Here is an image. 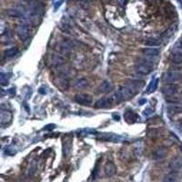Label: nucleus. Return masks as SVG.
Returning a JSON list of instances; mask_svg holds the SVG:
<instances>
[{
	"label": "nucleus",
	"mask_w": 182,
	"mask_h": 182,
	"mask_svg": "<svg viewBox=\"0 0 182 182\" xmlns=\"http://www.w3.org/2000/svg\"><path fill=\"white\" fill-rule=\"evenodd\" d=\"M167 153H168V151L165 148H159L153 152L152 158L155 160H161L166 158Z\"/></svg>",
	"instance_id": "nucleus-9"
},
{
	"label": "nucleus",
	"mask_w": 182,
	"mask_h": 182,
	"mask_svg": "<svg viewBox=\"0 0 182 182\" xmlns=\"http://www.w3.org/2000/svg\"><path fill=\"white\" fill-rule=\"evenodd\" d=\"M88 85V82L86 79H79V81L76 83V88H79V89H83V88H87Z\"/></svg>",
	"instance_id": "nucleus-20"
},
{
	"label": "nucleus",
	"mask_w": 182,
	"mask_h": 182,
	"mask_svg": "<svg viewBox=\"0 0 182 182\" xmlns=\"http://www.w3.org/2000/svg\"><path fill=\"white\" fill-rule=\"evenodd\" d=\"M135 69L141 75H148L153 70V63L148 59H140L136 64Z\"/></svg>",
	"instance_id": "nucleus-2"
},
{
	"label": "nucleus",
	"mask_w": 182,
	"mask_h": 182,
	"mask_svg": "<svg viewBox=\"0 0 182 182\" xmlns=\"http://www.w3.org/2000/svg\"><path fill=\"white\" fill-rule=\"evenodd\" d=\"M179 44H180V46H182V39H181V40H180V42H179Z\"/></svg>",
	"instance_id": "nucleus-29"
},
{
	"label": "nucleus",
	"mask_w": 182,
	"mask_h": 182,
	"mask_svg": "<svg viewBox=\"0 0 182 182\" xmlns=\"http://www.w3.org/2000/svg\"><path fill=\"white\" fill-rule=\"evenodd\" d=\"M180 127H181V129H182V121L180 122Z\"/></svg>",
	"instance_id": "nucleus-30"
},
{
	"label": "nucleus",
	"mask_w": 182,
	"mask_h": 182,
	"mask_svg": "<svg viewBox=\"0 0 182 182\" xmlns=\"http://www.w3.org/2000/svg\"><path fill=\"white\" fill-rule=\"evenodd\" d=\"M140 104H143V103H146V99H143V100H141L140 102H139Z\"/></svg>",
	"instance_id": "nucleus-28"
},
{
	"label": "nucleus",
	"mask_w": 182,
	"mask_h": 182,
	"mask_svg": "<svg viewBox=\"0 0 182 182\" xmlns=\"http://www.w3.org/2000/svg\"><path fill=\"white\" fill-rule=\"evenodd\" d=\"M152 113H153V111H152L150 109H147L144 111V115H145L146 117H149V116H151Z\"/></svg>",
	"instance_id": "nucleus-26"
},
{
	"label": "nucleus",
	"mask_w": 182,
	"mask_h": 182,
	"mask_svg": "<svg viewBox=\"0 0 182 182\" xmlns=\"http://www.w3.org/2000/svg\"><path fill=\"white\" fill-rule=\"evenodd\" d=\"M114 102L113 97H102L95 103L96 109H105L112 105Z\"/></svg>",
	"instance_id": "nucleus-6"
},
{
	"label": "nucleus",
	"mask_w": 182,
	"mask_h": 182,
	"mask_svg": "<svg viewBox=\"0 0 182 182\" xmlns=\"http://www.w3.org/2000/svg\"><path fill=\"white\" fill-rule=\"evenodd\" d=\"M75 100L79 105H90L92 103V97L88 94H77L75 97Z\"/></svg>",
	"instance_id": "nucleus-5"
},
{
	"label": "nucleus",
	"mask_w": 182,
	"mask_h": 182,
	"mask_svg": "<svg viewBox=\"0 0 182 182\" xmlns=\"http://www.w3.org/2000/svg\"><path fill=\"white\" fill-rule=\"evenodd\" d=\"M170 60L175 64L182 63V46L180 44L173 47L170 55Z\"/></svg>",
	"instance_id": "nucleus-4"
},
{
	"label": "nucleus",
	"mask_w": 182,
	"mask_h": 182,
	"mask_svg": "<svg viewBox=\"0 0 182 182\" xmlns=\"http://www.w3.org/2000/svg\"><path fill=\"white\" fill-rule=\"evenodd\" d=\"M142 53L147 57H158L160 55V50L158 48H144Z\"/></svg>",
	"instance_id": "nucleus-15"
},
{
	"label": "nucleus",
	"mask_w": 182,
	"mask_h": 182,
	"mask_svg": "<svg viewBox=\"0 0 182 182\" xmlns=\"http://www.w3.org/2000/svg\"><path fill=\"white\" fill-rule=\"evenodd\" d=\"M99 90H100V92H103V93L110 92V91L113 90V85L109 81L105 80V81H103L101 83V85L99 87Z\"/></svg>",
	"instance_id": "nucleus-13"
},
{
	"label": "nucleus",
	"mask_w": 182,
	"mask_h": 182,
	"mask_svg": "<svg viewBox=\"0 0 182 182\" xmlns=\"http://www.w3.org/2000/svg\"><path fill=\"white\" fill-rule=\"evenodd\" d=\"M8 14H9L11 16H16V17H19V16H22V14H21L19 11H17V10H10V11L8 12Z\"/></svg>",
	"instance_id": "nucleus-25"
},
{
	"label": "nucleus",
	"mask_w": 182,
	"mask_h": 182,
	"mask_svg": "<svg viewBox=\"0 0 182 182\" xmlns=\"http://www.w3.org/2000/svg\"><path fill=\"white\" fill-rule=\"evenodd\" d=\"M113 118H116V119H118V120L119 119V117H118V116H116V115H113Z\"/></svg>",
	"instance_id": "nucleus-27"
},
{
	"label": "nucleus",
	"mask_w": 182,
	"mask_h": 182,
	"mask_svg": "<svg viewBox=\"0 0 182 182\" xmlns=\"http://www.w3.org/2000/svg\"><path fill=\"white\" fill-rule=\"evenodd\" d=\"M135 95H136V92L130 87L124 86V87H121L119 88V90L117 91L112 97H113V99H114L115 102L119 103V102H122L124 100L130 99Z\"/></svg>",
	"instance_id": "nucleus-1"
},
{
	"label": "nucleus",
	"mask_w": 182,
	"mask_h": 182,
	"mask_svg": "<svg viewBox=\"0 0 182 182\" xmlns=\"http://www.w3.org/2000/svg\"><path fill=\"white\" fill-rule=\"evenodd\" d=\"M18 53V48L17 47H10L5 51V56L6 58H13Z\"/></svg>",
	"instance_id": "nucleus-18"
},
{
	"label": "nucleus",
	"mask_w": 182,
	"mask_h": 182,
	"mask_svg": "<svg viewBox=\"0 0 182 182\" xmlns=\"http://www.w3.org/2000/svg\"><path fill=\"white\" fill-rule=\"evenodd\" d=\"M162 182H179V178H178V175L175 172L169 173L168 175H166L163 178Z\"/></svg>",
	"instance_id": "nucleus-16"
},
{
	"label": "nucleus",
	"mask_w": 182,
	"mask_h": 182,
	"mask_svg": "<svg viewBox=\"0 0 182 182\" xmlns=\"http://www.w3.org/2000/svg\"><path fill=\"white\" fill-rule=\"evenodd\" d=\"M158 84H159V79H153L148 86V91L149 93L151 92H154L156 89L158 88Z\"/></svg>",
	"instance_id": "nucleus-19"
},
{
	"label": "nucleus",
	"mask_w": 182,
	"mask_h": 182,
	"mask_svg": "<svg viewBox=\"0 0 182 182\" xmlns=\"http://www.w3.org/2000/svg\"><path fill=\"white\" fill-rule=\"evenodd\" d=\"M144 45L147 46H160L161 45V41L157 38H148L146 41H144Z\"/></svg>",
	"instance_id": "nucleus-17"
},
{
	"label": "nucleus",
	"mask_w": 182,
	"mask_h": 182,
	"mask_svg": "<svg viewBox=\"0 0 182 182\" xmlns=\"http://www.w3.org/2000/svg\"><path fill=\"white\" fill-rule=\"evenodd\" d=\"M127 86L130 87V88L137 93L139 90H140V89L143 88L144 82H143V81H140V80H130V81L128 82V84H127Z\"/></svg>",
	"instance_id": "nucleus-11"
},
{
	"label": "nucleus",
	"mask_w": 182,
	"mask_h": 182,
	"mask_svg": "<svg viewBox=\"0 0 182 182\" xmlns=\"http://www.w3.org/2000/svg\"><path fill=\"white\" fill-rule=\"evenodd\" d=\"M105 174L107 177H112L116 174V166L112 161H108L107 164L105 165Z\"/></svg>",
	"instance_id": "nucleus-10"
},
{
	"label": "nucleus",
	"mask_w": 182,
	"mask_h": 182,
	"mask_svg": "<svg viewBox=\"0 0 182 182\" xmlns=\"http://www.w3.org/2000/svg\"><path fill=\"white\" fill-rule=\"evenodd\" d=\"M125 118L127 119V121H131V120H135L137 118V115L131 111H128L125 114Z\"/></svg>",
	"instance_id": "nucleus-21"
},
{
	"label": "nucleus",
	"mask_w": 182,
	"mask_h": 182,
	"mask_svg": "<svg viewBox=\"0 0 182 182\" xmlns=\"http://www.w3.org/2000/svg\"><path fill=\"white\" fill-rule=\"evenodd\" d=\"M173 32V28H171V29H169V30H168L167 32H165V34H163L162 36H161V37L162 38H165V39H169L171 36H172V33Z\"/></svg>",
	"instance_id": "nucleus-23"
},
{
	"label": "nucleus",
	"mask_w": 182,
	"mask_h": 182,
	"mask_svg": "<svg viewBox=\"0 0 182 182\" xmlns=\"http://www.w3.org/2000/svg\"><path fill=\"white\" fill-rule=\"evenodd\" d=\"M36 171H37V165H36L35 162H32L31 165H30V167H29V169H28V176L29 177L33 176Z\"/></svg>",
	"instance_id": "nucleus-22"
},
{
	"label": "nucleus",
	"mask_w": 182,
	"mask_h": 182,
	"mask_svg": "<svg viewBox=\"0 0 182 182\" xmlns=\"http://www.w3.org/2000/svg\"><path fill=\"white\" fill-rule=\"evenodd\" d=\"M178 91V86L175 84H168L165 85L162 88V92L166 97H171L175 95Z\"/></svg>",
	"instance_id": "nucleus-8"
},
{
	"label": "nucleus",
	"mask_w": 182,
	"mask_h": 182,
	"mask_svg": "<svg viewBox=\"0 0 182 182\" xmlns=\"http://www.w3.org/2000/svg\"><path fill=\"white\" fill-rule=\"evenodd\" d=\"M7 75H5V74H2L1 75V83H2V86H6V85H8V79L6 77Z\"/></svg>",
	"instance_id": "nucleus-24"
},
{
	"label": "nucleus",
	"mask_w": 182,
	"mask_h": 182,
	"mask_svg": "<svg viewBox=\"0 0 182 182\" xmlns=\"http://www.w3.org/2000/svg\"><path fill=\"white\" fill-rule=\"evenodd\" d=\"M182 79V74L178 70H169L163 76L165 83H176Z\"/></svg>",
	"instance_id": "nucleus-3"
},
{
	"label": "nucleus",
	"mask_w": 182,
	"mask_h": 182,
	"mask_svg": "<svg viewBox=\"0 0 182 182\" xmlns=\"http://www.w3.org/2000/svg\"><path fill=\"white\" fill-rule=\"evenodd\" d=\"M169 167L172 170H178L182 168V158L177 157L175 158L169 164Z\"/></svg>",
	"instance_id": "nucleus-14"
},
{
	"label": "nucleus",
	"mask_w": 182,
	"mask_h": 182,
	"mask_svg": "<svg viewBox=\"0 0 182 182\" xmlns=\"http://www.w3.org/2000/svg\"><path fill=\"white\" fill-rule=\"evenodd\" d=\"M12 119V114L7 110H2L1 116H0V120H1L2 125H6L9 123Z\"/></svg>",
	"instance_id": "nucleus-12"
},
{
	"label": "nucleus",
	"mask_w": 182,
	"mask_h": 182,
	"mask_svg": "<svg viewBox=\"0 0 182 182\" xmlns=\"http://www.w3.org/2000/svg\"><path fill=\"white\" fill-rule=\"evenodd\" d=\"M16 32L22 41H25L29 37V29L25 25H19L16 28Z\"/></svg>",
	"instance_id": "nucleus-7"
}]
</instances>
